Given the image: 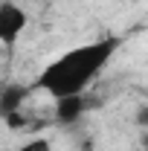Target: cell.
Instances as JSON below:
<instances>
[{
	"instance_id": "cell-6",
	"label": "cell",
	"mask_w": 148,
	"mask_h": 151,
	"mask_svg": "<svg viewBox=\"0 0 148 151\" xmlns=\"http://www.w3.org/2000/svg\"><path fill=\"white\" fill-rule=\"evenodd\" d=\"M139 119H142V122H145V125H148V108H145V111H142V113H139Z\"/></svg>"
},
{
	"instance_id": "cell-5",
	"label": "cell",
	"mask_w": 148,
	"mask_h": 151,
	"mask_svg": "<svg viewBox=\"0 0 148 151\" xmlns=\"http://www.w3.org/2000/svg\"><path fill=\"white\" fill-rule=\"evenodd\" d=\"M9 151H52V145L47 139H29V142H23L18 148H9Z\"/></svg>"
},
{
	"instance_id": "cell-1",
	"label": "cell",
	"mask_w": 148,
	"mask_h": 151,
	"mask_svg": "<svg viewBox=\"0 0 148 151\" xmlns=\"http://www.w3.org/2000/svg\"><path fill=\"white\" fill-rule=\"evenodd\" d=\"M116 50H119V38H99L84 47H73L41 70V76L32 81V90H44L52 99L81 96L96 81V76L102 73V67L113 58Z\"/></svg>"
},
{
	"instance_id": "cell-3",
	"label": "cell",
	"mask_w": 148,
	"mask_h": 151,
	"mask_svg": "<svg viewBox=\"0 0 148 151\" xmlns=\"http://www.w3.org/2000/svg\"><path fill=\"white\" fill-rule=\"evenodd\" d=\"M29 90H32V87H23V84H6V87L0 90V116L9 119L12 113H20Z\"/></svg>"
},
{
	"instance_id": "cell-4",
	"label": "cell",
	"mask_w": 148,
	"mask_h": 151,
	"mask_svg": "<svg viewBox=\"0 0 148 151\" xmlns=\"http://www.w3.org/2000/svg\"><path fill=\"white\" fill-rule=\"evenodd\" d=\"M84 113V99L81 96H64V99H55V119L70 125L78 116Z\"/></svg>"
},
{
	"instance_id": "cell-2",
	"label": "cell",
	"mask_w": 148,
	"mask_h": 151,
	"mask_svg": "<svg viewBox=\"0 0 148 151\" xmlns=\"http://www.w3.org/2000/svg\"><path fill=\"white\" fill-rule=\"evenodd\" d=\"M26 12L20 9L18 3H12V0H6V3H0V44L3 47H12L20 35H23V29H26Z\"/></svg>"
}]
</instances>
